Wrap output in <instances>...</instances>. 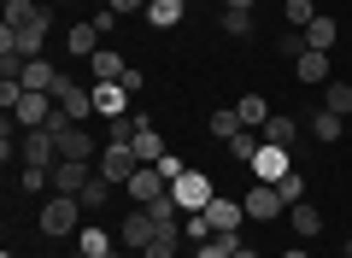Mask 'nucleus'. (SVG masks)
<instances>
[{
    "mask_svg": "<svg viewBox=\"0 0 352 258\" xmlns=\"http://www.w3.org/2000/svg\"><path fill=\"white\" fill-rule=\"evenodd\" d=\"M36 229L53 235V241H59V235H76V229H82V200H76V194H53L47 206H41Z\"/></svg>",
    "mask_w": 352,
    "mask_h": 258,
    "instance_id": "obj_1",
    "label": "nucleus"
},
{
    "mask_svg": "<svg viewBox=\"0 0 352 258\" xmlns=\"http://www.w3.org/2000/svg\"><path fill=\"white\" fill-rule=\"evenodd\" d=\"M41 129H53V141H59V159H82V164L94 159V136H88L82 123H71V118H59V111H53Z\"/></svg>",
    "mask_w": 352,
    "mask_h": 258,
    "instance_id": "obj_2",
    "label": "nucleus"
},
{
    "mask_svg": "<svg viewBox=\"0 0 352 258\" xmlns=\"http://www.w3.org/2000/svg\"><path fill=\"white\" fill-rule=\"evenodd\" d=\"M53 106H59V118L88 123V118H94V88H82V83H71V76H59V88H53Z\"/></svg>",
    "mask_w": 352,
    "mask_h": 258,
    "instance_id": "obj_3",
    "label": "nucleus"
},
{
    "mask_svg": "<svg viewBox=\"0 0 352 258\" xmlns=\"http://www.w3.org/2000/svg\"><path fill=\"white\" fill-rule=\"evenodd\" d=\"M170 194H176V206H182V211H206L217 200V188H212V176H206V171H188V176H176V182H170Z\"/></svg>",
    "mask_w": 352,
    "mask_h": 258,
    "instance_id": "obj_4",
    "label": "nucleus"
},
{
    "mask_svg": "<svg viewBox=\"0 0 352 258\" xmlns=\"http://www.w3.org/2000/svg\"><path fill=\"white\" fill-rule=\"evenodd\" d=\"M241 206H247V217H252V223H276L282 211H288V206H282V194H276V182H252Z\"/></svg>",
    "mask_w": 352,
    "mask_h": 258,
    "instance_id": "obj_5",
    "label": "nucleus"
},
{
    "mask_svg": "<svg viewBox=\"0 0 352 258\" xmlns=\"http://www.w3.org/2000/svg\"><path fill=\"white\" fill-rule=\"evenodd\" d=\"M247 171H252V182H282V176L294 171V153L288 147H258V159H252Z\"/></svg>",
    "mask_w": 352,
    "mask_h": 258,
    "instance_id": "obj_6",
    "label": "nucleus"
},
{
    "mask_svg": "<svg viewBox=\"0 0 352 258\" xmlns=\"http://www.w3.org/2000/svg\"><path fill=\"white\" fill-rule=\"evenodd\" d=\"M200 217L212 223V235H241V217H247V206H241V200H223V194H217L212 206L200 211Z\"/></svg>",
    "mask_w": 352,
    "mask_h": 258,
    "instance_id": "obj_7",
    "label": "nucleus"
},
{
    "mask_svg": "<svg viewBox=\"0 0 352 258\" xmlns=\"http://www.w3.org/2000/svg\"><path fill=\"white\" fill-rule=\"evenodd\" d=\"M6 30H53V12L36 0H6Z\"/></svg>",
    "mask_w": 352,
    "mask_h": 258,
    "instance_id": "obj_8",
    "label": "nucleus"
},
{
    "mask_svg": "<svg viewBox=\"0 0 352 258\" xmlns=\"http://www.w3.org/2000/svg\"><path fill=\"white\" fill-rule=\"evenodd\" d=\"M153 235H159V223H153V211H147V206H141V211H129V217L118 223V241H124V246H135V252H147V241H153Z\"/></svg>",
    "mask_w": 352,
    "mask_h": 258,
    "instance_id": "obj_9",
    "label": "nucleus"
},
{
    "mask_svg": "<svg viewBox=\"0 0 352 258\" xmlns=\"http://www.w3.org/2000/svg\"><path fill=\"white\" fill-rule=\"evenodd\" d=\"M18 153H24V164L53 171V159H59V141H53V129H30V136L18 141Z\"/></svg>",
    "mask_w": 352,
    "mask_h": 258,
    "instance_id": "obj_10",
    "label": "nucleus"
},
{
    "mask_svg": "<svg viewBox=\"0 0 352 258\" xmlns=\"http://www.w3.org/2000/svg\"><path fill=\"white\" fill-rule=\"evenodd\" d=\"M53 111H59V106H53V94H36V88H24V100L12 106V118L24 123V129H41V123H47Z\"/></svg>",
    "mask_w": 352,
    "mask_h": 258,
    "instance_id": "obj_11",
    "label": "nucleus"
},
{
    "mask_svg": "<svg viewBox=\"0 0 352 258\" xmlns=\"http://www.w3.org/2000/svg\"><path fill=\"white\" fill-rule=\"evenodd\" d=\"M94 118H129V88L124 83H94Z\"/></svg>",
    "mask_w": 352,
    "mask_h": 258,
    "instance_id": "obj_12",
    "label": "nucleus"
},
{
    "mask_svg": "<svg viewBox=\"0 0 352 258\" xmlns=\"http://www.w3.org/2000/svg\"><path fill=\"white\" fill-rule=\"evenodd\" d=\"M88 182H94V171H88L82 159H59L53 164V188H59V194H82Z\"/></svg>",
    "mask_w": 352,
    "mask_h": 258,
    "instance_id": "obj_13",
    "label": "nucleus"
},
{
    "mask_svg": "<svg viewBox=\"0 0 352 258\" xmlns=\"http://www.w3.org/2000/svg\"><path fill=\"white\" fill-rule=\"evenodd\" d=\"M258 136H264V147H300V123H294L288 118V111H270V123H264V129H258Z\"/></svg>",
    "mask_w": 352,
    "mask_h": 258,
    "instance_id": "obj_14",
    "label": "nucleus"
},
{
    "mask_svg": "<svg viewBox=\"0 0 352 258\" xmlns=\"http://www.w3.org/2000/svg\"><path fill=\"white\" fill-rule=\"evenodd\" d=\"M135 171H141L135 147H106V164H100V176H106V182H129Z\"/></svg>",
    "mask_w": 352,
    "mask_h": 258,
    "instance_id": "obj_15",
    "label": "nucleus"
},
{
    "mask_svg": "<svg viewBox=\"0 0 352 258\" xmlns=\"http://www.w3.org/2000/svg\"><path fill=\"white\" fill-rule=\"evenodd\" d=\"M124 188H129V200H135V206H153V200H159V194H164V176H159V171H153V164H141V171H135V176H129V182H124Z\"/></svg>",
    "mask_w": 352,
    "mask_h": 258,
    "instance_id": "obj_16",
    "label": "nucleus"
},
{
    "mask_svg": "<svg viewBox=\"0 0 352 258\" xmlns=\"http://www.w3.org/2000/svg\"><path fill=\"white\" fill-rule=\"evenodd\" d=\"M335 41H340V24L329 12H317L311 24H305V47H317V53H335Z\"/></svg>",
    "mask_w": 352,
    "mask_h": 258,
    "instance_id": "obj_17",
    "label": "nucleus"
},
{
    "mask_svg": "<svg viewBox=\"0 0 352 258\" xmlns=\"http://www.w3.org/2000/svg\"><path fill=\"white\" fill-rule=\"evenodd\" d=\"M288 223H294V235H300V241H311V235H323V211H317L311 200H300V206H288Z\"/></svg>",
    "mask_w": 352,
    "mask_h": 258,
    "instance_id": "obj_18",
    "label": "nucleus"
},
{
    "mask_svg": "<svg viewBox=\"0 0 352 258\" xmlns=\"http://www.w3.org/2000/svg\"><path fill=\"white\" fill-rule=\"evenodd\" d=\"M24 88H36V94H53L59 88V71H53L47 59H24V76H18Z\"/></svg>",
    "mask_w": 352,
    "mask_h": 258,
    "instance_id": "obj_19",
    "label": "nucleus"
},
{
    "mask_svg": "<svg viewBox=\"0 0 352 258\" xmlns=\"http://www.w3.org/2000/svg\"><path fill=\"white\" fill-rule=\"evenodd\" d=\"M76 252H88V258H112V235H106L100 223H82V229H76Z\"/></svg>",
    "mask_w": 352,
    "mask_h": 258,
    "instance_id": "obj_20",
    "label": "nucleus"
},
{
    "mask_svg": "<svg viewBox=\"0 0 352 258\" xmlns=\"http://www.w3.org/2000/svg\"><path fill=\"white\" fill-rule=\"evenodd\" d=\"M294 76H300V83H329V53L305 47L300 59H294Z\"/></svg>",
    "mask_w": 352,
    "mask_h": 258,
    "instance_id": "obj_21",
    "label": "nucleus"
},
{
    "mask_svg": "<svg viewBox=\"0 0 352 258\" xmlns=\"http://www.w3.org/2000/svg\"><path fill=\"white\" fill-rule=\"evenodd\" d=\"M65 47H71L76 59H94V53H100V30H94V24H71V36H65Z\"/></svg>",
    "mask_w": 352,
    "mask_h": 258,
    "instance_id": "obj_22",
    "label": "nucleus"
},
{
    "mask_svg": "<svg viewBox=\"0 0 352 258\" xmlns=\"http://www.w3.org/2000/svg\"><path fill=\"white\" fill-rule=\"evenodd\" d=\"M223 147H229V159H235V164H252V159H258V147H264V136H258V129H241V136H229Z\"/></svg>",
    "mask_w": 352,
    "mask_h": 258,
    "instance_id": "obj_23",
    "label": "nucleus"
},
{
    "mask_svg": "<svg viewBox=\"0 0 352 258\" xmlns=\"http://www.w3.org/2000/svg\"><path fill=\"white\" fill-rule=\"evenodd\" d=\"M305 129H311V141H323V147H329V141H340V136H346V118H335V111H317V118L305 123Z\"/></svg>",
    "mask_w": 352,
    "mask_h": 258,
    "instance_id": "obj_24",
    "label": "nucleus"
},
{
    "mask_svg": "<svg viewBox=\"0 0 352 258\" xmlns=\"http://www.w3.org/2000/svg\"><path fill=\"white\" fill-rule=\"evenodd\" d=\"M88 65H94V83H124V71H129V65L118 59L112 47H100V53H94V59H88Z\"/></svg>",
    "mask_w": 352,
    "mask_h": 258,
    "instance_id": "obj_25",
    "label": "nucleus"
},
{
    "mask_svg": "<svg viewBox=\"0 0 352 258\" xmlns=\"http://www.w3.org/2000/svg\"><path fill=\"white\" fill-rule=\"evenodd\" d=\"M235 111H241V123H247V129H264V123H270V106H264V94H241V100H235Z\"/></svg>",
    "mask_w": 352,
    "mask_h": 258,
    "instance_id": "obj_26",
    "label": "nucleus"
},
{
    "mask_svg": "<svg viewBox=\"0 0 352 258\" xmlns=\"http://www.w3.org/2000/svg\"><path fill=\"white\" fill-rule=\"evenodd\" d=\"M164 153H170V147H164V136H159V129H153V123H147V129H141V136H135V159H141V164H159Z\"/></svg>",
    "mask_w": 352,
    "mask_h": 258,
    "instance_id": "obj_27",
    "label": "nucleus"
},
{
    "mask_svg": "<svg viewBox=\"0 0 352 258\" xmlns=\"http://www.w3.org/2000/svg\"><path fill=\"white\" fill-rule=\"evenodd\" d=\"M182 12H188V0H147V18L159 30H170V24H182Z\"/></svg>",
    "mask_w": 352,
    "mask_h": 258,
    "instance_id": "obj_28",
    "label": "nucleus"
},
{
    "mask_svg": "<svg viewBox=\"0 0 352 258\" xmlns=\"http://www.w3.org/2000/svg\"><path fill=\"white\" fill-rule=\"evenodd\" d=\"M323 111L352 118V83H323Z\"/></svg>",
    "mask_w": 352,
    "mask_h": 258,
    "instance_id": "obj_29",
    "label": "nucleus"
},
{
    "mask_svg": "<svg viewBox=\"0 0 352 258\" xmlns=\"http://www.w3.org/2000/svg\"><path fill=\"white\" fill-rule=\"evenodd\" d=\"M206 129H212L217 141H229V136H241L247 123H241V111H235V106H223V111H212V123H206Z\"/></svg>",
    "mask_w": 352,
    "mask_h": 258,
    "instance_id": "obj_30",
    "label": "nucleus"
},
{
    "mask_svg": "<svg viewBox=\"0 0 352 258\" xmlns=\"http://www.w3.org/2000/svg\"><path fill=\"white\" fill-rule=\"evenodd\" d=\"M235 246H241V235H212V241L194 246V258H235Z\"/></svg>",
    "mask_w": 352,
    "mask_h": 258,
    "instance_id": "obj_31",
    "label": "nucleus"
},
{
    "mask_svg": "<svg viewBox=\"0 0 352 258\" xmlns=\"http://www.w3.org/2000/svg\"><path fill=\"white\" fill-rule=\"evenodd\" d=\"M112 188H118V182H106V176H94V182H88L82 194H76V200H82V211H100L106 200H112Z\"/></svg>",
    "mask_w": 352,
    "mask_h": 258,
    "instance_id": "obj_32",
    "label": "nucleus"
},
{
    "mask_svg": "<svg viewBox=\"0 0 352 258\" xmlns=\"http://www.w3.org/2000/svg\"><path fill=\"white\" fill-rule=\"evenodd\" d=\"M276 194H282V206H300V200H305V176H282V182H276Z\"/></svg>",
    "mask_w": 352,
    "mask_h": 258,
    "instance_id": "obj_33",
    "label": "nucleus"
},
{
    "mask_svg": "<svg viewBox=\"0 0 352 258\" xmlns=\"http://www.w3.org/2000/svg\"><path fill=\"white\" fill-rule=\"evenodd\" d=\"M47 182H53V171H41V164H24V176H18V188H24V194H41Z\"/></svg>",
    "mask_w": 352,
    "mask_h": 258,
    "instance_id": "obj_34",
    "label": "nucleus"
},
{
    "mask_svg": "<svg viewBox=\"0 0 352 258\" xmlns=\"http://www.w3.org/2000/svg\"><path fill=\"white\" fill-rule=\"evenodd\" d=\"M176 241H182V235H153V241H147V252H141V258H176Z\"/></svg>",
    "mask_w": 352,
    "mask_h": 258,
    "instance_id": "obj_35",
    "label": "nucleus"
},
{
    "mask_svg": "<svg viewBox=\"0 0 352 258\" xmlns=\"http://www.w3.org/2000/svg\"><path fill=\"white\" fill-rule=\"evenodd\" d=\"M311 18H317V6H311V0H288V30H305Z\"/></svg>",
    "mask_w": 352,
    "mask_h": 258,
    "instance_id": "obj_36",
    "label": "nucleus"
},
{
    "mask_svg": "<svg viewBox=\"0 0 352 258\" xmlns=\"http://www.w3.org/2000/svg\"><path fill=\"white\" fill-rule=\"evenodd\" d=\"M153 171H159V176H164V188H170V182H176V176H188V164L176 159V153H164V159H159V164H153Z\"/></svg>",
    "mask_w": 352,
    "mask_h": 258,
    "instance_id": "obj_37",
    "label": "nucleus"
},
{
    "mask_svg": "<svg viewBox=\"0 0 352 258\" xmlns=\"http://www.w3.org/2000/svg\"><path fill=\"white\" fill-rule=\"evenodd\" d=\"M223 36H252V12H223Z\"/></svg>",
    "mask_w": 352,
    "mask_h": 258,
    "instance_id": "obj_38",
    "label": "nucleus"
},
{
    "mask_svg": "<svg viewBox=\"0 0 352 258\" xmlns=\"http://www.w3.org/2000/svg\"><path fill=\"white\" fill-rule=\"evenodd\" d=\"M100 6H112L118 18H129V12H147V0H100Z\"/></svg>",
    "mask_w": 352,
    "mask_h": 258,
    "instance_id": "obj_39",
    "label": "nucleus"
},
{
    "mask_svg": "<svg viewBox=\"0 0 352 258\" xmlns=\"http://www.w3.org/2000/svg\"><path fill=\"white\" fill-rule=\"evenodd\" d=\"M88 24H94V30H100V36H112V24H118V12H112V6H100V12H94V18H88Z\"/></svg>",
    "mask_w": 352,
    "mask_h": 258,
    "instance_id": "obj_40",
    "label": "nucleus"
},
{
    "mask_svg": "<svg viewBox=\"0 0 352 258\" xmlns=\"http://www.w3.org/2000/svg\"><path fill=\"white\" fill-rule=\"evenodd\" d=\"M223 6L229 12H252V0H223Z\"/></svg>",
    "mask_w": 352,
    "mask_h": 258,
    "instance_id": "obj_41",
    "label": "nucleus"
},
{
    "mask_svg": "<svg viewBox=\"0 0 352 258\" xmlns=\"http://www.w3.org/2000/svg\"><path fill=\"white\" fill-rule=\"evenodd\" d=\"M235 258H258V252H252V246H247V241H241V246H235Z\"/></svg>",
    "mask_w": 352,
    "mask_h": 258,
    "instance_id": "obj_42",
    "label": "nucleus"
},
{
    "mask_svg": "<svg viewBox=\"0 0 352 258\" xmlns=\"http://www.w3.org/2000/svg\"><path fill=\"white\" fill-rule=\"evenodd\" d=\"M282 258H311V252H300V246H288V252H282Z\"/></svg>",
    "mask_w": 352,
    "mask_h": 258,
    "instance_id": "obj_43",
    "label": "nucleus"
},
{
    "mask_svg": "<svg viewBox=\"0 0 352 258\" xmlns=\"http://www.w3.org/2000/svg\"><path fill=\"white\" fill-rule=\"evenodd\" d=\"M71 258H88V252H71Z\"/></svg>",
    "mask_w": 352,
    "mask_h": 258,
    "instance_id": "obj_44",
    "label": "nucleus"
},
{
    "mask_svg": "<svg viewBox=\"0 0 352 258\" xmlns=\"http://www.w3.org/2000/svg\"><path fill=\"white\" fill-rule=\"evenodd\" d=\"M0 258H12V252H0Z\"/></svg>",
    "mask_w": 352,
    "mask_h": 258,
    "instance_id": "obj_45",
    "label": "nucleus"
},
{
    "mask_svg": "<svg viewBox=\"0 0 352 258\" xmlns=\"http://www.w3.org/2000/svg\"><path fill=\"white\" fill-rule=\"evenodd\" d=\"M112 258H124V252H112Z\"/></svg>",
    "mask_w": 352,
    "mask_h": 258,
    "instance_id": "obj_46",
    "label": "nucleus"
},
{
    "mask_svg": "<svg viewBox=\"0 0 352 258\" xmlns=\"http://www.w3.org/2000/svg\"><path fill=\"white\" fill-rule=\"evenodd\" d=\"M346 258H352V246H346Z\"/></svg>",
    "mask_w": 352,
    "mask_h": 258,
    "instance_id": "obj_47",
    "label": "nucleus"
}]
</instances>
